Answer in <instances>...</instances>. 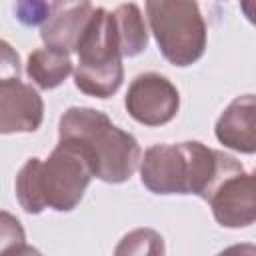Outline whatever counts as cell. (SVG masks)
<instances>
[{
    "instance_id": "52a82bcc",
    "label": "cell",
    "mask_w": 256,
    "mask_h": 256,
    "mask_svg": "<svg viewBox=\"0 0 256 256\" xmlns=\"http://www.w3.org/2000/svg\"><path fill=\"white\" fill-rule=\"evenodd\" d=\"M214 220L224 228H246L256 222V174L244 170L226 178L208 200Z\"/></svg>"
},
{
    "instance_id": "6da1fadb",
    "label": "cell",
    "mask_w": 256,
    "mask_h": 256,
    "mask_svg": "<svg viewBox=\"0 0 256 256\" xmlns=\"http://www.w3.org/2000/svg\"><path fill=\"white\" fill-rule=\"evenodd\" d=\"M242 170L234 156L198 140L154 144L140 160V180L152 194H194L206 202L226 178Z\"/></svg>"
},
{
    "instance_id": "7c38bea8",
    "label": "cell",
    "mask_w": 256,
    "mask_h": 256,
    "mask_svg": "<svg viewBox=\"0 0 256 256\" xmlns=\"http://www.w3.org/2000/svg\"><path fill=\"white\" fill-rule=\"evenodd\" d=\"M112 14H114V22H116L122 56L130 58V56H138L140 52H144L148 46V30H146L144 16H142L138 4H134V2L120 4Z\"/></svg>"
},
{
    "instance_id": "ffe728a7",
    "label": "cell",
    "mask_w": 256,
    "mask_h": 256,
    "mask_svg": "<svg viewBox=\"0 0 256 256\" xmlns=\"http://www.w3.org/2000/svg\"><path fill=\"white\" fill-rule=\"evenodd\" d=\"M254 174H256V168H254Z\"/></svg>"
},
{
    "instance_id": "2e32d148",
    "label": "cell",
    "mask_w": 256,
    "mask_h": 256,
    "mask_svg": "<svg viewBox=\"0 0 256 256\" xmlns=\"http://www.w3.org/2000/svg\"><path fill=\"white\" fill-rule=\"evenodd\" d=\"M0 48H2V58H0V74H2V78H18V74H20V58H18V54L12 50V46L6 40L0 42Z\"/></svg>"
},
{
    "instance_id": "3957f363",
    "label": "cell",
    "mask_w": 256,
    "mask_h": 256,
    "mask_svg": "<svg viewBox=\"0 0 256 256\" xmlns=\"http://www.w3.org/2000/svg\"><path fill=\"white\" fill-rule=\"evenodd\" d=\"M94 178L86 156L72 144L58 142L46 160L28 158L16 174V200L28 214L46 208L56 212L74 210Z\"/></svg>"
},
{
    "instance_id": "9c48e42d",
    "label": "cell",
    "mask_w": 256,
    "mask_h": 256,
    "mask_svg": "<svg viewBox=\"0 0 256 256\" xmlns=\"http://www.w3.org/2000/svg\"><path fill=\"white\" fill-rule=\"evenodd\" d=\"M96 6L90 2H54L52 14L40 28V38L46 48L76 52L82 34L86 32Z\"/></svg>"
},
{
    "instance_id": "5bb4252c",
    "label": "cell",
    "mask_w": 256,
    "mask_h": 256,
    "mask_svg": "<svg viewBox=\"0 0 256 256\" xmlns=\"http://www.w3.org/2000/svg\"><path fill=\"white\" fill-rule=\"evenodd\" d=\"M54 8V2H36V0H26V2H18L14 6L16 18L24 24V26H44L46 20L50 18Z\"/></svg>"
},
{
    "instance_id": "7a4b0ae2",
    "label": "cell",
    "mask_w": 256,
    "mask_h": 256,
    "mask_svg": "<svg viewBox=\"0 0 256 256\" xmlns=\"http://www.w3.org/2000/svg\"><path fill=\"white\" fill-rule=\"evenodd\" d=\"M58 142L76 146L98 180L122 184L132 178L142 160L138 140L118 128L104 112L88 106H70L58 122Z\"/></svg>"
},
{
    "instance_id": "e0dca14e",
    "label": "cell",
    "mask_w": 256,
    "mask_h": 256,
    "mask_svg": "<svg viewBox=\"0 0 256 256\" xmlns=\"http://www.w3.org/2000/svg\"><path fill=\"white\" fill-rule=\"evenodd\" d=\"M216 256H256V244H250V242L232 244L222 252H218Z\"/></svg>"
},
{
    "instance_id": "4fadbf2b",
    "label": "cell",
    "mask_w": 256,
    "mask_h": 256,
    "mask_svg": "<svg viewBox=\"0 0 256 256\" xmlns=\"http://www.w3.org/2000/svg\"><path fill=\"white\" fill-rule=\"evenodd\" d=\"M166 246L160 232L154 228H134L124 234L112 256H164Z\"/></svg>"
},
{
    "instance_id": "ba28073f",
    "label": "cell",
    "mask_w": 256,
    "mask_h": 256,
    "mask_svg": "<svg viewBox=\"0 0 256 256\" xmlns=\"http://www.w3.org/2000/svg\"><path fill=\"white\" fill-rule=\"evenodd\" d=\"M44 120L42 96L20 78L0 80V132H36Z\"/></svg>"
},
{
    "instance_id": "9a60e30c",
    "label": "cell",
    "mask_w": 256,
    "mask_h": 256,
    "mask_svg": "<svg viewBox=\"0 0 256 256\" xmlns=\"http://www.w3.org/2000/svg\"><path fill=\"white\" fill-rule=\"evenodd\" d=\"M2 234H0V244L2 248H8V246H14V244H22L26 242V236H24V228L22 224L18 222V218H14L10 212H2Z\"/></svg>"
},
{
    "instance_id": "8fae6325",
    "label": "cell",
    "mask_w": 256,
    "mask_h": 256,
    "mask_svg": "<svg viewBox=\"0 0 256 256\" xmlns=\"http://www.w3.org/2000/svg\"><path fill=\"white\" fill-rule=\"evenodd\" d=\"M26 74L38 88L52 90L72 74L70 54L54 48H38L28 56Z\"/></svg>"
},
{
    "instance_id": "5b68a950",
    "label": "cell",
    "mask_w": 256,
    "mask_h": 256,
    "mask_svg": "<svg viewBox=\"0 0 256 256\" xmlns=\"http://www.w3.org/2000/svg\"><path fill=\"white\" fill-rule=\"evenodd\" d=\"M150 30L162 56L174 66H190L206 50V22L196 2L150 0L146 2Z\"/></svg>"
},
{
    "instance_id": "ac0fdd59",
    "label": "cell",
    "mask_w": 256,
    "mask_h": 256,
    "mask_svg": "<svg viewBox=\"0 0 256 256\" xmlns=\"http://www.w3.org/2000/svg\"><path fill=\"white\" fill-rule=\"evenodd\" d=\"M0 256H44V254L38 248L28 246L26 242H22V244H14V246H8V248H2Z\"/></svg>"
},
{
    "instance_id": "8992f818",
    "label": "cell",
    "mask_w": 256,
    "mask_h": 256,
    "mask_svg": "<svg viewBox=\"0 0 256 256\" xmlns=\"http://www.w3.org/2000/svg\"><path fill=\"white\" fill-rule=\"evenodd\" d=\"M124 106L136 122L144 126H162L178 114L180 94L166 76L144 72L130 82Z\"/></svg>"
},
{
    "instance_id": "277c9868",
    "label": "cell",
    "mask_w": 256,
    "mask_h": 256,
    "mask_svg": "<svg viewBox=\"0 0 256 256\" xmlns=\"http://www.w3.org/2000/svg\"><path fill=\"white\" fill-rule=\"evenodd\" d=\"M76 54L78 64L74 70V84L80 92L94 98H110L118 92L124 80V56L112 12L96 6Z\"/></svg>"
},
{
    "instance_id": "d6986e66",
    "label": "cell",
    "mask_w": 256,
    "mask_h": 256,
    "mask_svg": "<svg viewBox=\"0 0 256 256\" xmlns=\"http://www.w3.org/2000/svg\"><path fill=\"white\" fill-rule=\"evenodd\" d=\"M240 10L244 12L246 20L256 26V0H244V2H240Z\"/></svg>"
},
{
    "instance_id": "30bf717a",
    "label": "cell",
    "mask_w": 256,
    "mask_h": 256,
    "mask_svg": "<svg viewBox=\"0 0 256 256\" xmlns=\"http://www.w3.org/2000/svg\"><path fill=\"white\" fill-rule=\"evenodd\" d=\"M214 134L224 148L256 154V94L236 96L218 116Z\"/></svg>"
}]
</instances>
